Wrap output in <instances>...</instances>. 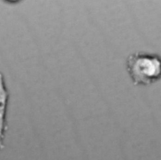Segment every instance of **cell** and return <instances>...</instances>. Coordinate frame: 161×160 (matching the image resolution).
Segmentation results:
<instances>
[{
    "label": "cell",
    "mask_w": 161,
    "mask_h": 160,
    "mask_svg": "<svg viewBox=\"0 0 161 160\" xmlns=\"http://www.w3.org/2000/svg\"><path fill=\"white\" fill-rule=\"evenodd\" d=\"M7 108L0 107V151L4 147V138L8 129L6 120Z\"/></svg>",
    "instance_id": "cell-2"
},
{
    "label": "cell",
    "mask_w": 161,
    "mask_h": 160,
    "mask_svg": "<svg viewBox=\"0 0 161 160\" xmlns=\"http://www.w3.org/2000/svg\"><path fill=\"white\" fill-rule=\"evenodd\" d=\"M126 69L136 86H147L161 79V56L157 53L137 51L128 56Z\"/></svg>",
    "instance_id": "cell-1"
},
{
    "label": "cell",
    "mask_w": 161,
    "mask_h": 160,
    "mask_svg": "<svg viewBox=\"0 0 161 160\" xmlns=\"http://www.w3.org/2000/svg\"><path fill=\"white\" fill-rule=\"evenodd\" d=\"M9 94L6 88L3 74L0 72V107L7 108Z\"/></svg>",
    "instance_id": "cell-3"
}]
</instances>
